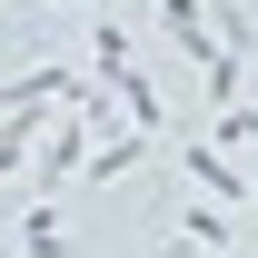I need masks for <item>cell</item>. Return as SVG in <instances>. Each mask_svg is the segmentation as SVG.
<instances>
[{
    "instance_id": "obj_3",
    "label": "cell",
    "mask_w": 258,
    "mask_h": 258,
    "mask_svg": "<svg viewBox=\"0 0 258 258\" xmlns=\"http://www.w3.org/2000/svg\"><path fill=\"white\" fill-rule=\"evenodd\" d=\"M20 258H70V228H60V209H30V219H20Z\"/></svg>"
},
{
    "instance_id": "obj_1",
    "label": "cell",
    "mask_w": 258,
    "mask_h": 258,
    "mask_svg": "<svg viewBox=\"0 0 258 258\" xmlns=\"http://www.w3.org/2000/svg\"><path fill=\"white\" fill-rule=\"evenodd\" d=\"M40 179H50V189L90 179V129H80V109H70V129H50V139H40Z\"/></svg>"
},
{
    "instance_id": "obj_4",
    "label": "cell",
    "mask_w": 258,
    "mask_h": 258,
    "mask_svg": "<svg viewBox=\"0 0 258 258\" xmlns=\"http://www.w3.org/2000/svg\"><path fill=\"white\" fill-rule=\"evenodd\" d=\"M159 20H169V40H189L199 60H219V50H209V20H199V0H159Z\"/></svg>"
},
{
    "instance_id": "obj_2",
    "label": "cell",
    "mask_w": 258,
    "mask_h": 258,
    "mask_svg": "<svg viewBox=\"0 0 258 258\" xmlns=\"http://www.w3.org/2000/svg\"><path fill=\"white\" fill-rule=\"evenodd\" d=\"M179 169H189V179H199V189H209V199H228V209H238V199H258V179H248V169H238V159H228V149H189V159H179Z\"/></svg>"
},
{
    "instance_id": "obj_7",
    "label": "cell",
    "mask_w": 258,
    "mask_h": 258,
    "mask_svg": "<svg viewBox=\"0 0 258 258\" xmlns=\"http://www.w3.org/2000/svg\"><path fill=\"white\" fill-rule=\"evenodd\" d=\"M219 149H258V109L248 99H219Z\"/></svg>"
},
{
    "instance_id": "obj_6",
    "label": "cell",
    "mask_w": 258,
    "mask_h": 258,
    "mask_svg": "<svg viewBox=\"0 0 258 258\" xmlns=\"http://www.w3.org/2000/svg\"><path fill=\"white\" fill-rule=\"evenodd\" d=\"M179 228H189L199 248H228V219H219V209H209V189H199V199H189V209H179Z\"/></svg>"
},
{
    "instance_id": "obj_5",
    "label": "cell",
    "mask_w": 258,
    "mask_h": 258,
    "mask_svg": "<svg viewBox=\"0 0 258 258\" xmlns=\"http://www.w3.org/2000/svg\"><path fill=\"white\" fill-rule=\"evenodd\" d=\"M119 99H129V119H149V129H159V119H169V99H159V90H149V70H119Z\"/></svg>"
}]
</instances>
